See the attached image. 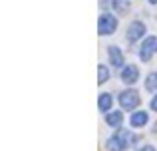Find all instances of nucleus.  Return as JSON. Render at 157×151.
I'll list each match as a JSON object with an SVG mask.
<instances>
[{
	"instance_id": "9b49d317",
	"label": "nucleus",
	"mask_w": 157,
	"mask_h": 151,
	"mask_svg": "<svg viewBox=\"0 0 157 151\" xmlns=\"http://www.w3.org/2000/svg\"><path fill=\"white\" fill-rule=\"evenodd\" d=\"M145 89H149V92H155V89H157V72H153V74L147 76V80H145Z\"/></svg>"
},
{
	"instance_id": "9d476101",
	"label": "nucleus",
	"mask_w": 157,
	"mask_h": 151,
	"mask_svg": "<svg viewBox=\"0 0 157 151\" xmlns=\"http://www.w3.org/2000/svg\"><path fill=\"white\" fill-rule=\"evenodd\" d=\"M111 101H113V100H111L109 93H101L100 100H98V108H100L101 111H107V109L111 108Z\"/></svg>"
},
{
	"instance_id": "2eb2a0df",
	"label": "nucleus",
	"mask_w": 157,
	"mask_h": 151,
	"mask_svg": "<svg viewBox=\"0 0 157 151\" xmlns=\"http://www.w3.org/2000/svg\"><path fill=\"white\" fill-rule=\"evenodd\" d=\"M139 151H155V149L151 147V145H145V147H141V149H139Z\"/></svg>"
},
{
	"instance_id": "7ed1b4c3",
	"label": "nucleus",
	"mask_w": 157,
	"mask_h": 151,
	"mask_svg": "<svg viewBox=\"0 0 157 151\" xmlns=\"http://www.w3.org/2000/svg\"><path fill=\"white\" fill-rule=\"evenodd\" d=\"M155 52H157V38L151 36V38H147L145 42H143L141 50H139V56H141L143 62H147V60H151V56H153Z\"/></svg>"
},
{
	"instance_id": "f257e3e1",
	"label": "nucleus",
	"mask_w": 157,
	"mask_h": 151,
	"mask_svg": "<svg viewBox=\"0 0 157 151\" xmlns=\"http://www.w3.org/2000/svg\"><path fill=\"white\" fill-rule=\"evenodd\" d=\"M115 26H117V20H115L113 16L111 14H101L100 22H98V34H101V36L111 34V32H115Z\"/></svg>"
},
{
	"instance_id": "423d86ee",
	"label": "nucleus",
	"mask_w": 157,
	"mask_h": 151,
	"mask_svg": "<svg viewBox=\"0 0 157 151\" xmlns=\"http://www.w3.org/2000/svg\"><path fill=\"white\" fill-rule=\"evenodd\" d=\"M107 54H109V62L113 64V66H121L123 64V56H121V52H119V48L109 46L107 48Z\"/></svg>"
},
{
	"instance_id": "f8f14e48",
	"label": "nucleus",
	"mask_w": 157,
	"mask_h": 151,
	"mask_svg": "<svg viewBox=\"0 0 157 151\" xmlns=\"http://www.w3.org/2000/svg\"><path fill=\"white\" fill-rule=\"evenodd\" d=\"M109 77V72H107L105 66H98V84H104Z\"/></svg>"
},
{
	"instance_id": "1a4fd4ad",
	"label": "nucleus",
	"mask_w": 157,
	"mask_h": 151,
	"mask_svg": "<svg viewBox=\"0 0 157 151\" xmlns=\"http://www.w3.org/2000/svg\"><path fill=\"white\" fill-rule=\"evenodd\" d=\"M121 119H123V115L119 111H113V113H107L105 115L107 125H111V127H119V125H121Z\"/></svg>"
},
{
	"instance_id": "0eeeda50",
	"label": "nucleus",
	"mask_w": 157,
	"mask_h": 151,
	"mask_svg": "<svg viewBox=\"0 0 157 151\" xmlns=\"http://www.w3.org/2000/svg\"><path fill=\"white\" fill-rule=\"evenodd\" d=\"M147 119H149V115H147L145 111H137L131 115V125L133 127H143V125L147 123Z\"/></svg>"
},
{
	"instance_id": "dca6fc26",
	"label": "nucleus",
	"mask_w": 157,
	"mask_h": 151,
	"mask_svg": "<svg viewBox=\"0 0 157 151\" xmlns=\"http://www.w3.org/2000/svg\"><path fill=\"white\" fill-rule=\"evenodd\" d=\"M149 2H151V4H157V0H149Z\"/></svg>"
},
{
	"instance_id": "20e7f679",
	"label": "nucleus",
	"mask_w": 157,
	"mask_h": 151,
	"mask_svg": "<svg viewBox=\"0 0 157 151\" xmlns=\"http://www.w3.org/2000/svg\"><path fill=\"white\" fill-rule=\"evenodd\" d=\"M143 34H145V26H143L141 22H133L129 26V30H127V40H129V42H135V40H139Z\"/></svg>"
},
{
	"instance_id": "6e6552de",
	"label": "nucleus",
	"mask_w": 157,
	"mask_h": 151,
	"mask_svg": "<svg viewBox=\"0 0 157 151\" xmlns=\"http://www.w3.org/2000/svg\"><path fill=\"white\" fill-rule=\"evenodd\" d=\"M125 147H127V145L123 143V139L119 135H113L109 141H107V149H109V151H123Z\"/></svg>"
},
{
	"instance_id": "4468645a",
	"label": "nucleus",
	"mask_w": 157,
	"mask_h": 151,
	"mask_svg": "<svg viewBox=\"0 0 157 151\" xmlns=\"http://www.w3.org/2000/svg\"><path fill=\"white\" fill-rule=\"evenodd\" d=\"M151 108H153V109H155V111H157V96L153 97V101H151Z\"/></svg>"
},
{
	"instance_id": "f03ea898",
	"label": "nucleus",
	"mask_w": 157,
	"mask_h": 151,
	"mask_svg": "<svg viewBox=\"0 0 157 151\" xmlns=\"http://www.w3.org/2000/svg\"><path fill=\"white\" fill-rule=\"evenodd\" d=\"M119 104H121L123 109H135L139 105V93L133 92V89H129V92H121V96H119Z\"/></svg>"
},
{
	"instance_id": "39448f33",
	"label": "nucleus",
	"mask_w": 157,
	"mask_h": 151,
	"mask_svg": "<svg viewBox=\"0 0 157 151\" xmlns=\"http://www.w3.org/2000/svg\"><path fill=\"white\" fill-rule=\"evenodd\" d=\"M137 77H139V72H137V68H135V66H127V68H123V72H121V80L125 81V84H135V81H137Z\"/></svg>"
},
{
	"instance_id": "ddd939ff",
	"label": "nucleus",
	"mask_w": 157,
	"mask_h": 151,
	"mask_svg": "<svg viewBox=\"0 0 157 151\" xmlns=\"http://www.w3.org/2000/svg\"><path fill=\"white\" fill-rule=\"evenodd\" d=\"M111 6H113V8H117V10L121 12V14H125V12L129 10V6H127L125 2H121V0H113V4H111Z\"/></svg>"
}]
</instances>
